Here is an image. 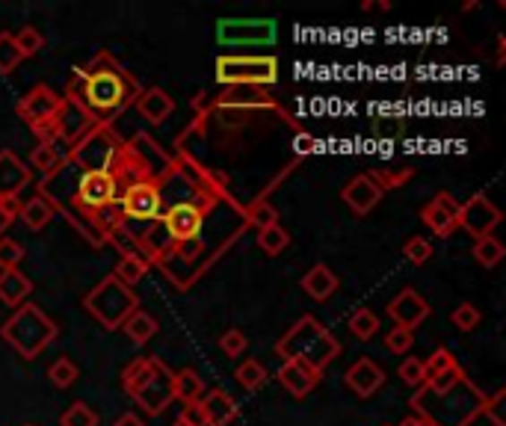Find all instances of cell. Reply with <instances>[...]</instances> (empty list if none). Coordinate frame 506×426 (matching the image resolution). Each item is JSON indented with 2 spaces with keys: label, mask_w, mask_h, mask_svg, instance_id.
I'll use <instances>...</instances> for the list:
<instances>
[{
  "label": "cell",
  "mask_w": 506,
  "mask_h": 426,
  "mask_svg": "<svg viewBox=\"0 0 506 426\" xmlns=\"http://www.w3.org/2000/svg\"><path fill=\"white\" fill-rule=\"evenodd\" d=\"M140 95V83L113 60L110 54H99L86 69H74V77L68 81V98L77 106H83L92 115H110L124 110Z\"/></svg>",
  "instance_id": "6da1fadb"
},
{
  "label": "cell",
  "mask_w": 506,
  "mask_h": 426,
  "mask_svg": "<svg viewBox=\"0 0 506 426\" xmlns=\"http://www.w3.org/2000/svg\"><path fill=\"white\" fill-rule=\"evenodd\" d=\"M276 353L285 358V362L296 358V362H305L314 367V371L323 373L340 355V344L329 335V328L323 323H317L314 317L305 314L281 335V341L276 344Z\"/></svg>",
  "instance_id": "7a4b0ae2"
},
{
  "label": "cell",
  "mask_w": 506,
  "mask_h": 426,
  "mask_svg": "<svg viewBox=\"0 0 506 426\" xmlns=\"http://www.w3.org/2000/svg\"><path fill=\"white\" fill-rule=\"evenodd\" d=\"M122 388L151 418H158V414H163L175 403L172 371L160 358H136V362H131L122 373Z\"/></svg>",
  "instance_id": "3957f363"
},
{
  "label": "cell",
  "mask_w": 506,
  "mask_h": 426,
  "mask_svg": "<svg viewBox=\"0 0 506 426\" xmlns=\"http://www.w3.org/2000/svg\"><path fill=\"white\" fill-rule=\"evenodd\" d=\"M0 337L21 358H36L56 337V323L39 305L24 302L0 326Z\"/></svg>",
  "instance_id": "277c9868"
},
{
  "label": "cell",
  "mask_w": 506,
  "mask_h": 426,
  "mask_svg": "<svg viewBox=\"0 0 506 426\" xmlns=\"http://www.w3.org/2000/svg\"><path fill=\"white\" fill-rule=\"evenodd\" d=\"M83 308L99 320L104 328L116 332V328H122L124 320L140 308V299H136L133 287H124L119 278L104 276L101 282L83 296Z\"/></svg>",
  "instance_id": "5b68a950"
},
{
  "label": "cell",
  "mask_w": 506,
  "mask_h": 426,
  "mask_svg": "<svg viewBox=\"0 0 506 426\" xmlns=\"http://www.w3.org/2000/svg\"><path fill=\"white\" fill-rule=\"evenodd\" d=\"M63 106H65L63 95H56L51 86L39 83V86H33V89L24 95L21 101H18V115H21L27 124H30L39 140L47 142V145H54L56 140H60V128H56V119H60Z\"/></svg>",
  "instance_id": "8992f818"
},
{
  "label": "cell",
  "mask_w": 506,
  "mask_h": 426,
  "mask_svg": "<svg viewBox=\"0 0 506 426\" xmlns=\"http://www.w3.org/2000/svg\"><path fill=\"white\" fill-rule=\"evenodd\" d=\"M217 81L226 86H272L279 81L276 56H219Z\"/></svg>",
  "instance_id": "52a82bcc"
},
{
  "label": "cell",
  "mask_w": 506,
  "mask_h": 426,
  "mask_svg": "<svg viewBox=\"0 0 506 426\" xmlns=\"http://www.w3.org/2000/svg\"><path fill=\"white\" fill-rule=\"evenodd\" d=\"M222 45H272L276 42V21L267 18H226L217 27Z\"/></svg>",
  "instance_id": "ba28073f"
},
{
  "label": "cell",
  "mask_w": 506,
  "mask_h": 426,
  "mask_svg": "<svg viewBox=\"0 0 506 426\" xmlns=\"http://www.w3.org/2000/svg\"><path fill=\"white\" fill-rule=\"evenodd\" d=\"M116 196H119V181L110 169H86L77 181V205L86 210L110 208Z\"/></svg>",
  "instance_id": "9c48e42d"
},
{
  "label": "cell",
  "mask_w": 506,
  "mask_h": 426,
  "mask_svg": "<svg viewBox=\"0 0 506 426\" xmlns=\"http://www.w3.org/2000/svg\"><path fill=\"white\" fill-rule=\"evenodd\" d=\"M498 222H501V210L494 208L485 196H480V192H476V196H471L459 208V226L468 231L471 237H476V240L489 237Z\"/></svg>",
  "instance_id": "30bf717a"
},
{
  "label": "cell",
  "mask_w": 506,
  "mask_h": 426,
  "mask_svg": "<svg viewBox=\"0 0 506 426\" xmlns=\"http://www.w3.org/2000/svg\"><path fill=\"white\" fill-rule=\"evenodd\" d=\"M459 208L462 205L450 196V192H439V196L421 210V219L435 237H450L453 231L459 228Z\"/></svg>",
  "instance_id": "8fae6325"
},
{
  "label": "cell",
  "mask_w": 506,
  "mask_h": 426,
  "mask_svg": "<svg viewBox=\"0 0 506 426\" xmlns=\"http://www.w3.org/2000/svg\"><path fill=\"white\" fill-rule=\"evenodd\" d=\"M122 210H124V217H131V219H158V217H163L160 190L149 181L133 183V187H128V192H124Z\"/></svg>",
  "instance_id": "7c38bea8"
},
{
  "label": "cell",
  "mask_w": 506,
  "mask_h": 426,
  "mask_svg": "<svg viewBox=\"0 0 506 426\" xmlns=\"http://www.w3.org/2000/svg\"><path fill=\"white\" fill-rule=\"evenodd\" d=\"M388 314H391L394 326L412 328V332H415V328L421 326L426 317H430V305H426V299L417 294V290L406 287V290H400V294L391 299V305H388Z\"/></svg>",
  "instance_id": "4fadbf2b"
},
{
  "label": "cell",
  "mask_w": 506,
  "mask_h": 426,
  "mask_svg": "<svg viewBox=\"0 0 506 426\" xmlns=\"http://www.w3.org/2000/svg\"><path fill=\"white\" fill-rule=\"evenodd\" d=\"M276 376H279L281 388H285L287 394H294L296 400L308 396L320 385V379H323V373L314 371V367L305 364V362H296V358H290V362H281Z\"/></svg>",
  "instance_id": "5bb4252c"
},
{
  "label": "cell",
  "mask_w": 506,
  "mask_h": 426,
  "mask_svg": "<svg viewBox=\"0 0 506 426\" xmlns=\"http://www.w3.org/2000/svg\"><path fill=\"white\" fill-rule=\"evenodd\" d=\"M196 412L202 418V426H228L237 418V403L228 391L210 388L204 391V396L196 403Z\"/></svg>",
  "instance_id": "9a60e30c"
},
{
  "label": "cell",
  "mask_w": 506,
  "mask_h": 426,
  "mask_svg": "<svg viewBox=\"0 0 506 426\" xmlns=\"http://www.w3.org/2000/svg\"><path fill=\"white\" fill-rule=\"evenodd\" d=\"M382 192L385 187L373 175H356L344 187V201L356 217H364V213H371L382 201Z\"/></svg>",
  "instance_id": "2e32d148"
},
{
  "label": "cell",
  "mask_w": 506,
  "mask_h": 426,
  "mask_svg": "<svg viewBox=\"0 0 506 426\" xmlns=\"http://www.w3.org/2000/svg\"><path fill=\"white\" fill-rule=\"evenodd\" d=\"M30 166L13 151H0V199H18L27 183H30Z\"/></svg>",
  "instance_id": "e0dca14e"
},
{
  "label": "cell",
  "mask_w": 506,
  "mask_h": 426,
  "mask_svg": "<svg viewBox=\"0 0 506 426\" xmlns=\"http://www.w3.org/2000/svg\"><path fill=\"white\" fill-rule=\"evenodd\" d=\"M202 210L196 205H172L163 213V226H167L172 240H193L202 231Z\"/></svg>",
  "instance_id": "ac0fdd59"
},
{
  "label": "cell",
  "mask_w": 506,
  "mask_h": 426,
  "mask_svg": "<svg viewBox=\"0 0 506 426\" xmlns=\"http://www.w3.org/2000/svg\"><path fill=\"white\" fill-rule=\"evenodd\" d=\"M344 382L353 388L358 396H373L385 382V371L379 367L373 358H358V362L349 367Z\"/></svg>",
  "instance_id": "d6986e66"
},
{
  "label": "cell",
  "mask_w": 506,
  "mask_h": 426,
  "mask_svg": "<svg viewBox=\"0 0 506 426\" xmlns=\"http://www.w3.org/2000/svg\"><path fill=\"white\" fill-rule=\"evenodd\" d=\"M133 104H136V110H140L142 119L151 122V124H163L175 113V98L167 89H160V86L140 89V95H136Z\"/></svg>",
  "instance_id": "ffe728a7"
},
{
  "label": "cell",
  "mask_w": 506,
  "mask_h": 426,
  "mask_svg": "<svg viewBox=\"0 0 506 426\" xmlns=\"http://www.w3.org/2000/svg\"><path fill=\"white\" fill-rule=\"evenodd\" d=\"M33 294V285L21 269H0V302L9 308H18Z\"/></svg>",
  "instance_id": "44dd1931"
},
{
  "label": "cell",
  "mask_w": 506,
  "mask_h": 426,
  "mask_svg": "<svg viewBox=\"0 0 506 426\" xmlns=\"http://www.w3.org/2000/svg\"><path fill=\"white\" fill-rule=\"evenodd\" d=\"M299 285H303V290H305L311 299H314V302H326V299L338 290L340 282H338V276L326 264H317V267L308 269Z\"/></svg>",
  "instance_id": "7402d4cb"
},
{
  "label": "cell",
  "mask_w": 506,
  "mask_h": 426,
  "mask_svg": "<svg viewBox=\"0 0 506 426\" xmlns=\"http://www.w3.org/2000/svg\"><path fill=\"white\" fill-rule=\"evenodd\" d=\"M204 391H208L204 388V379L193 367H184V371L172 373V394L175 400H181L184 405H196L204 396Z\"/></svg>",
  "instance_id": "603a6c76"
},
{
  "label": "cell",
  "mask_w": 506,
  "mask_h": 426,
  "mask_svg": "<svg viewBox=\"0 0 506 426\" xmlns=\"http://www.w3.org/2000/svg\"><path fill=\"white\" fill-rule=\"evenodd\" d=\"M18 219H21L30 231H42L47 222L54 219V208L47 205L45 196H33V199L21 201V208H18Z\"/></svg>",
  "instance_id": "cb8c5ba5"
},
{
  "label": "cell",
  "mask_w": 506,
  "mask_h": 426,
  "mask_svg": "<svg viewBox=\"0 0 506 426\" xmlns=\"http://www.w3.org/2000/svg\"><path fill=\"white\" fill-rule=\"evenodd\" d=\"M158 320H154L151 314H145V311H140V308H136V311L124 320V326H122V332L131 337V341L136 344V346H145L151 341L154 335H158Z\"/></svg>",
  "instance_id": "d4e9b609"
},
{
  "label": "cell",
  "mask_w": 506,
  "mask_h": 426,
  "mask_svg": "<svg viewBox=\"0 0 506 426\" xmlns=\"http://www.w3.org/2000/svg\"><path fill=\"white\" fill-rule=\"evenodd\" d=\"M471 255H474V260L480 267H485V269H492V267H498L501 260H503V255H506V249H503V243L498 237H480V240H474V249H471Z\"/></svg>",
  "instance_id": "484cf974"
},
{
  "label": "cell",
  "mask_w": 506,
  "mask_h": 426,
  "mask_svg": "<svg viewBox=\"0 0 506 426\" xmlns=\"http://www.w3.org/2000/svg\"><path fill=\"white\" fill-rule=\"evenodd\" d=\"M237 385L243 391H258V388H264L267 385V367L261 364V362H255V358H246V362H243L240 367H237Z\"/></svg>",
  "instance_id": "4316f807"
},
{
  "label": "cell",
  "mask_w": 506,
  "mask_h": 426,
  "mask_svg": "<svg viewBox=\"0 0 506 426\" xmlns=\"http://www.w3.org/2000/svg\"><path fill=\"white\" fill-rule=\"evenodd\" d=\"M149 273V264L140 258V255H124L119 264H116V273L113 278H119L124 287H133L142 282V276Z\"/></svg>",
  "instance_id": "83f0119b"
},
{
  "label": "cell",
  "mask_w": 506,
  "mask_h": 426,
  "mask_svg": "<svg viewBox=\"0 0 506 426\" xmlns=\"http://www.w3.org/2000/svg\"><path fill=\"white\" fill-rule=\"evenodd\" d=\"M77 376H81V371H77V364L68 355L56 358V362L47 367V379H51L54 388H60V391L72 388V385L77 382Z\"/></svg>",
  "instance_id": "f1b7e54d"
},
{
  "label": "cell",
  "mask_w": 506,
  "mask_h": 426,
  "mask_svg": "<svg viewBox=\"0 0 506 426\" xmlns=\"http://www.w3.org/2000/svg\"><path fill=\"white\" fill-rule=\"evenodd\" d=\"M65 163V158L60 151H56V145H47V142H39L33 154H30V166L45 172V175H51V172H56Z\"/></svg>",
  "instance_id": "f546056e"
},
{
  "label": "cell",
  "mask_w": 506,
  "mask_h": 426,
  "mask_svg": "<svg viewBox=\"0 0 506 426\" xmlns=\"http://www.w3.org/2000/svg\"><path fill=\"white\" fill-rule=\"evenodd\" d=\"M347 328L353 332V337H358V341H371V337L379 332V317L371 311V308H358V311L349 317Z\"/></svg>",
  "instance_id": "4dcf8cb0"
},
{
  "label": "cell",
  "mask_w": 506,
  "mask_h": 426,
  "mask_svg": "<svg viewBox=\"0 0 506 426\" xmlns=\"http://www.w3.org/2000/svg\"><path fill=\"white\" fill-rule=\"evenodd\" d=\"M258 246L264 249L267 255H281V251L290 246V237H287V231L276 222V226L258 231Z\"/></svg>",
  "instance_id": "1f68e13d"
},
{
  "label": "cell",
  "mask_w": 506,
  "mask_h": 426,
  "mask_svg": "<svg viewBox=\"0 0 506 426\" xmlns=\"http://www.w3.org/2000/svg\"><path fill=\"white\" fill-rule=\"evenodd\" d=\"M60 426H99V414H95L86 403L77 400L63 412Z\"/></svg>",
  "instance_id": "d6a6232c"
},
{
  "label": "cell",
  "mask_w": 506,
  "mask_h": 426,
  "mask_svg": "<svg viewBox=\"0 0 506 426\" xmlns=\"http://www.w3.org/2000/svg\"><path fill=\"white\" fill-rule=\"evenodd\" d=\"M480 320H483L480 308L471 305V302H459L450 311V323L459 328V332H474V328L480 326Z\"/></svg>",
  "instance_id": "836d02e7"
},
{
  "label": "cell",
  "mask_w": 506,
  "mask_h": 426,
  "mask_svg": "<svg viewBox=\"0 0 506 426\" xmlns=\"http://www.w3.org/2000/svg\"><path fill=\"white\" fill-rule=\"evenodd\" d=\"M15 47L18 51H21V56L27 60V56H33V54H39L45 47V36L36 30V27H21V30H18L15 36Z\"/></svg>",
  "instance_id": "e575fe53"
},
{
  "label": "cell",
  "mask_w": 506,
  "mask_h": 426,
  "mask_svg": "<svg viewBox=\"0 0 506 426\" xmlns=\"http://www.w3.org/2000/svg\"><path fill=\"white\" fill-rule=\"evenodd\" d=\"M412 344H415V332H412V328H403V326L388 328V335H385V350L388 353L403 355V353L412 350Z\"/></svg>",
  "instance_id": "d590c367"
},
{
  "label": "cell",
  "mask_w": 506,
  "mask_h": 426,
  "mask_svg": "<svg viewBox=\"0 0 506 426\" xmlns=\"http://www.w3.org/2000/svg\"><path fill=\"white\" fill-rule=\"evenodd\" d=\"M24 56L21 51L15 47V38L9 33H0V74H9L18 69V63H21Z\"/></svg>",
  "instance_id": "8d00e7d4"
},
{
  "label": "cell",
  "mask_w": 506,
  "mask_h": 426,
  "mask_svg": "<svg viewBox=\"0 0 506 426\" xmlns=\"http://www.w3.org/2000/svg\"><path fill=\"white\" fill-rule=\"evenodd\" d=\"M403 258L408 260V264L415 267H424L426 260L433 258V243L426 237H412L408 243L403 246Z\"/></svg>",
  "instance_id": "74e56055"
},
{
  "label": "cell",
  "mask_w": 506,
  "mask_h": 426,
  "mask_svg": "<svg viewBox=\"0 0 506 426\" xmlns=\"http://www.w3.org/2000/svg\"><path fill=\"white\" fill-rule=\"evenodd\" d=\"M24 260V246L13 237H0V269H18Z\"/></svg>",
  "instance_id": "f35d334b"
},
{
  "label": "cell",
  "mask_w": 506,
  "mask_h": 426,
  "mask_svg": "<svg viewBox=\"0 0 506 426\" xmlns=\"http://www.w3.org/2000/svg\"><path fill=\"white\" fill-rule=\"evenodd\" d=\"M219 350L226 353L228 358H237L249 350V337L246 332H240V328H228V332H222L219 337Z\"/></svg>",
  "instance_id": "ab89813d"
},
{
  "label": "cell",
  "mask_w": 506,
  "mask_h": 426,
  "mask_svg": "<svg viewBox=\"0 0 506 426\" xmlns=\"http://www.w3.org/2000/svg\"><path fill=\"white\" fill-rule=\"evenodd\" d=\"M450 367H456V358L450 355V350H444V346H439L430 358L424 362V371H426V379H435V376L447 373Z\"/></svg>",
  "instance_id": "60d3db41"
},
{
  "label": "cell",
  "mask_w": 506,
  "mask_h": 426,
  "mask_svg": "<svg viewBox=\"0 0 506 426\" xmlns=\"http://www.w3.org/2000/svg\"><path fill=\"white\" fill-rule=\"evenodd\" d=\"M400 379L408 385V388H421V385L426 382V371H424V362L421 358H406V362L400 364Z\"/></svg>",
  "instance_id": "b9f144b4"
},
{
  "label": "cell",
  "mask_w": 506,
  "mask_h": 426,
  "mask_svg": "<svg viewBox=\"0 0 506 426\" xmlns=\"http://www.w3.org/2000/svg\"><path fill=\"white\" fill-rule=\"evenodd\" d=\"M249 222H252V226H258V231H264L270 226H276L279 213H276V208L270 205V201H255V205L249 208Z\"/></svg>",
  "instance_id": "7bdbcfd3"
},
{
  "label": "cell",
  "mask_w": 506,
  "mask_h": 426,
  "mask_svg": "<svg viewBox=\"0 0 506 426\" xmlns=\"http://www.w3.org/2000/svg\"><path fill=\"white\" fill-rule=\"evenodd\" d=\"M503 400H506V391L501 388L494 396H485V403H483V409H480V414L483 418H489L492 421V426H506V421H503V414H501V409H503Z\"/></svg>",
  "instance_id": "ee69618b"
},
{
  "label": "cell",
  "mask_w": 506,
  "mask_h": 426,
  "mask_svg": "<svg viewBox=\"0 0 506 426\" xmlns=\"http://www.w3.org/2000/svg\"><path fill=\"white\" fill-rule=\"evenodd\" d=\"M373 133L382 140H394L403 133V119H397V115H382V119L373 122Z\"/></svg>",
  "instance_id": "f6af8a7d"
},
{
  "label": "cell",
  "mask_w": 506,
  "mask_h": 426,
  "mask_svg": "<svg viewBox=\"0 0 506 426\" xmlns=\"http://www.w3.org/2000/svg\"><path fill=\"white\" fill-rule=\"evenodd\" d=\"M18 208H21L18 199H0V237H4L6 228L18 219Z\"/></svg>",
  "instance_id": "bcb514c9"
},
{
  "label": "cell",
  "mask_w": 506,
  "mask_h": 426,
  "mask_svg": "<svg viewBox=\"0 0 506 426\" xmlns=\"http://www.w3.org/2000/svg\"><path fill=\"white\" fill-rule=\"evenodd\" d=\"M172 426H202V418H199L196 405H187V412H184L181 418H175Z\"/></svg>",
  "instance_id": "7dc6e473"
},
{
  "label": "cell",
  "mask_w": 506,
  "mask_h": 426,
  "mask_svg": "<svg viewBox=\"0 0 506 426\" xmlns=\"http://www.w3.org/2000/svg\"><path fill=\"white\" fill-rule=\"evenodd\" d=\"M296 151H299V154L314 151V140H311L308 133H299V137H296Z\"/></svg>",
  "instance_id": "c3c4849f"
},
{
  "label": "cell",
  "mask_w": 506,
  "mask_h": 426,
  "mask_svg": "<svg viewBox=\"0 0 506 426\" xmlns=\"http://www.w3.org/2000/svg\"><path fill=\"white\" fill-rule=\"evenodd\" d=\"M113 426H145V423H142V418H140V414L128 412V414H122V418L116 421Z\"/></svg>",
  "instance_id": "681fc988"
},
{
  "label": "cell",
  "mask_w": 506,
  "mask_h": 426,
  "mask_svg": "<svg viewBox=\"0 0 506 426\" xmlns=\"http://www.w3.org/2000/svg\"><path fill=\"white\" fill-rule=\"evenodd\" d=\"M397 426H430V423H426L424 418H417V414H412V418H406L403 423H397Z\"/></svg>",
  "instance_id": "f907efd6"
}]
</instances>
